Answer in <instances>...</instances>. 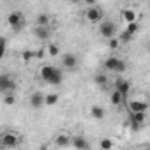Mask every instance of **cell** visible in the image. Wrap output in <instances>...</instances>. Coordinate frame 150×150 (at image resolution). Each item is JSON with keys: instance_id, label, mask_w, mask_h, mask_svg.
<instances>
[{"instance_id": "16", "label": "cell", "mask_w": 150, "mask_h": 150, "mask_svg": "<svg viewBox=\"0 0 150 150\" xmlns=\"http://www.w3.org/2000/svg\"><path fill=\"white\" fill-rule=\"evenodd\" d=\"M55 145H57V146H69V145H71V136H67V134H58V136L55 138Z\"/></svg>"}, {"instance_id": "29", "label": "cell", "mask_w": 150, "mask_h": 150, "mask_svg": "<svg viewBox=\"0 0 150 150\" xmlns=\"http://www.w3.org/2000/svg\"><path fill=\"white\" fill-rule=\"evenodd\" d=\"M125 69H127V64H125L124 60H118V64H117V67H115L113 72H118V74H120V72H124Z\"/></svg>"}, {"instance_id": "23", "label": "cell", "mask_w": 150, "mask_h": 150, "mask_svg": "<svg viewBox=\"0 0 150 150\" xmlns=\"http://www.w3.org/2000/svg\"><path fill=\"white\" fill-rule=\"evenodd\" d=\"M131 35H136L138 32H139V25H138V21H131V23H127V28H125Z\"/></svg>"}, {"instance_id": "30", "label": "cell", "mask_w": 150, "mask_h": 150, "mask_svg": "<svg viewBox=\"0 0 150 150\" xmlns=\"http://www.w3.org/2000/svg\"><path fill=\"white\" fill-rule=\"evenodd\" d=\"M21 57H23V60H25V62H28V60L34 57V53H32V51H23V55H21Z\"/></svg>"}, {"instance_id": "31", "label": "cell", "mask_w": 150, "mask_h": 150, "mask_svg": "<svg viewBox=\"0 0 150 150\" xmlns=\"http://www.w3.org/2000/svg\"><path fill=\"white\" fill-rule=\"evenodd\" d=\"M85 4H87V6H96L97 0H85Z\"/></svg>"}, {"instance_id": "22", "label": "cell", "mask_w": 150, "mask_h": 150, "mask_svg": "<svg viewBox=\"0 0 150 150\" xmlns=\"http://www.w3.org/2000/svg\"><path fill=\"white\" fill-rule=\"evenodd\" d=\"M4 104L6 106H13L14 103H16V96H14V92H9V94H4Z\"/></svg>"}, {"instance_id": "3", "label": "cell", "mask_w": 150, "mask_h": 150, "mask_svg": "<svg viewBox=\"0 0 150 150\" xmlns=\"http://www.w3.org/2000/svg\"><path fill=\"white\" fill-rule=\"evenodd\" d=\"M0 138H2L4 148H14V146H18L20 141H21V136L16 134V132H13V131H6V132H2V134H0Z\"/></svg>"}, {"instance_id": "5", "label": "cell", "mask_w": 150, "mask_h": 150, "mask_svg": "<svg viewBox=\"0 0 150 150\" xmlns=\"http://www.w3.org/2000/svg\"><path fill=\"white\" fill-rule=\"evenodd\" d=\"M85 20L88 23H97L103 20V9L96 4V6H88V9L85 11Z\"/></svg>"}, {"instance_id": "34", "label": "cell", "mask_w": 150, "mask_h": 150, "mask_svg": "<svg viewBox=\"0 0 150 150\" xmlns=\"http://www.w3.org/2000/svg\"><path fill=\"white\" fill-rule=\"evenodd\" d=\"M4 2H9V0H4Z\"/></svg>"}, {"instance_id": "19", "label": "cell", "mask_w": 150, "mask_h": 150, "mask_svg": "<svg viewBox=\"0 0 150 150\" xmlns=\"http://www.w3.org/2000/svg\"><path fill=\"white\" fill-rule=\"evenodd\" d=\"M58 103V94H44V106H55Z\"/></svg>"}, {"instance_id": "2", "label": "cell", "mask_w": 150, "mask_h": 150, "mask_svg": "<svg viewBox=\"0 0 150 150\" xmlns=\"http://www.w3.org/2000/svg\"><path fill=\"white\" fill-rule=\"evenodd\" d=\"M7 25H9L14 32H20V30L25 27V16H23L20 11H13V13H9V16H7Z\"/></svg>"}, {"instance_id": "27", "label": "cell", "mask_w": 150, "mask_h": 150, "mask_svg": "<svg viewBox=\"0 0 150 150\" xmlns=\"http://www.w3.org/2000/svg\"><path fill=\"white\" fill-rule=\"evenodd\" d=\"M132 37H134V35H131V34H129V32L125 30V32H122V34H120L118 41H120V42H129V41H131Z\"/></svg>"}, {"instance_id": "13", "label": "cell", "mask_w": 150, "mask_h": 150, "mask_svg": "<svg viewBox=\"0 0 150 150\" xmlns=\"http://www.w3.org/2000/svg\"><path fill=\"white\" fill-rule=\"evenodd\" d=\"M120 18H122L125 23L136 21V11H134V9H131V7H125V9H122V13H120Z\"/></svg>"}, {"instance_id": "7", "label": "cell", "mask_w": 150, "mask_h": 150, "mask_svg": "<svg viewBox=\"0 0 150 150\" xmlns=\"http://www.w3.org/2000/svg\"><path fill=\"white\" fill-rule=\"evenodd\" d=\"M145 120H146V115H145V111H134V113H131V118H129V122H131V127H132V131H139V127L145 124Z\"/></svg>"}, {"instance_id": "11", "label": "cell", "mask_w": 150, "mask_h": 150, "mask_svg": "<svg viewBox=\"0 0 150 150\" xmlns=\"http://www.w3.org/2000/svg\"><path fill=\"white\" fill-rule=\"evenodd\" d=\"M115 90H118L124 97L131 92V85H129V81L127 80H122V78H118L117 81H115Z\"/></svg>"}, {"instance_id": "21", "label": "cell", "mask_w": 150, "mask_h": 150, "mask_svg": "<svg viewBox=\"0 0 150 150\" xmlns=\"http://www.w3.org/2000/svg\"><path fill=\"white\" fill-rule=\"evenodd\" d=\"M94 83L99 85V87H104L108 83V76H106V74H96V76H94Z\"/></svg>"}, {"instance_id": "28", "label": "cell", "mask_w": 150, "mask_h": 150, "mask_svg": "<svg viewBox=\"0 0 150 150\" xmlns=\"http://www.w3.org/2000/svg\"><path fill=\"white\" fill-rule=\"evenodd\" d=\"M118 44H120V41H118V39H117L115 35L108 39V46H110L111 50H117V48H118Z\"/></svg>"}, {"instance_id": "10", "label": "cell", "mask_w": 150, "mask_h": 150, "mask_svg": "<svg viewBox=\"0 0 150 150\" xmlns=\"http://www.w3.org/2000/svg\"><path fill=\"white\" fill-rule=\"evenodd\" d=\"M30 108H34V110L44 108V94L42 92H34L30 96Z\"/></svg>"}, {"instance_id": "1", "label": "cell", "mask_w": 150, "mask_h": 150, "mask_svg": "<svg viewBox=\"0 0 150 150\" xmlns=\"http://www.w3.org/2000/svg\"><path fill=\"white\" fill-rule=\"evenodd\" d=\"M39 74H41V78L50 85H60L62 80H64L62 71L58 67H55V65H42Z\"/></svg>"}, {"instance_id": "26", "label": "cell", "mask_w": 150, "mask_h": 150, "mask_svg": "<svg viewBox=\"0 0 150 150\" xmlns=\"http://www.w3.org/2000/svg\"><path fill=\"white\" fill-rule=\"evenodd\" d=\"M6 50H7V42H6V37H0V60L4 58V55H6Z\"/></svg>"}, {"instance_id": "33", "label": "cell", "mask_w": 150, "mask_h": 150, "mask_svg": "<svg viewBox=\"0 0 150 150\" xmlns=\"http://www.w3.org/2000/svg\"><path fill=\"white\" fill-rule=\"evenodd\" d=\"M69 2H78V0H69Z\"/></svg>"}, {"instance_id": "9", "label": "cell", "mask_w": 150, "mask_h": 150, "mask_svg": "<svg viewBox=\"0 0 150 150\" xmlns=\"http://www.w3.org/2000/svg\"><path fill=\"white\" fill-rule=\"evenodd\" d=\"M34 34H35L37 39H41V41H48V39L51 37V28H50V25H46V27H42V25H35Z\"/></svg>"}, {"instance_id": "6", "label": "cell", "mask_w": 150, "mask_h": 150, "mask_svg": "<svg viewBox=\"0 0 150 150\" xmlns=\"http://www.w3.org/2000/svg\"><path fill=\"white\" fill-rule=\"evenodd\" d=\"M99 34H101L104 39L113 37V35L117 34V25H115V21H111V20H104V21L99 25Z\"/></svg>"}, {"instance_id": "25", "label": "cell", "mask_w": 150, "mask_h": 150, "mask_svg": "<svg viewBox=\"0 0 150 150\" xmlns=\"http://www.w3.org/2000/svg\"><path fill=\"white\" fill-rule=\"evenodd\" d=\"M99 146H101V150H110V148H113V141L110 138H103L99 141Z\"/></svg>"}, {"instance_id": "8", "label": "cell", "mask_w": 150, "mask_h": 150, "mask_svg": "<svg viewBox=\"0 0 150 150\" xmlns=\"http://www.w3.org/2000/svg\"><path fill=\"white\" fill-rule=\"evenodd\" d=\"M62 65H64L65 69H69V71L76 69V65H78V57L74 55V53H65V55L62 57Z\"/></svg>"}, {"instance_id": "12", "label": "cell", "mask_w": 150, "mask_h": 150, "mask_svg": "<svg viewBox=\"0 0 150 150\" xmlns=\"http://www.w3.org/2000/svg\"><path fill=\"white\" fill-rule=\"evenodd\" d=\"M148 110V103L146 101H131L129 103V111L134 113V111H145L146 113Z\"/></svg>"}, {"instance_id": "14", "label": "cell", "mask_w": 150, "mask_h": 150, "mask_svg": "<svg viewBox=\"0 0 150 150\" xmlns=\"http://www.w3.org/2000/svg\"><path fill=\"white\" fill-rule=\"evenodd\" d=\"M71 145H72L74 148H80V150H87V148L90 146V143H88L83 136H76V138L71 141Z\"/></svg>"}, {"instance_id": "20", "label": "cell", "mask_w": 150, "mask_h": 150, "mask_svg": "<svg viewBox=\"0 0 150 150\" xmlns=\"http://www.w3.org/2000/svg\"><path fill=\"white\" fill-rule=\"evenodd\" d=\"M122 101H124V96H122L118 90H113V94H111V104L120 106V104H122Z\"/></svg>"}, {"instance_id": "15", "label": "cell", "mask_w": 150, "mask_h": 150, "mask_svg": "<svg viewBox=\"0 0 150 150\" xmlns=\"http://www.w3.org/2000/svg\"><path fill=\"white\" fill-rule=\"evenodd\" d=\"M90 115H92L96 120H103V118H104V108L99 106V104H94V106L90 108Z\"/></svg>"}, {"instance_id": "32", "label": "cell", "mask_w": 150, "mask_h": 150, "mask_svg": "<svg viewBox=\"0 0 150 150\" xmlns=\"http://www.w3.org/2000/svg\"><path fill=\"white\" fill-rule=\"evenodd\" d=\"M0 148H4V143H2V138H0Z\"/></svg>"}, {"instance_id": "17", "label": "cell", "mask_w": 150, "mask_h": 150, "mask_svg": "<svg viewBox=\"0 0 150 150\" xmlns=\"http://www.w3.org/2000/svg\"><path fill=\"white\" fill-rule=\"evenodd\" d=\"M50 23H51L50 14H46V13L37 14V18H35V25H42V27H46V25H50Z\"/></svg>"}, {"instance_id": "4", "label": "cell", "mask_w": 150, "mask_h": 150, "mask_svg": "<svg viewBox=\"0 0 150 150\" xmlns=\"http://www.w3.org/2000/svg\"><path fill=\"white\" fill-rule=\"evenodd\" d=\"M16 90V81L9 74H0V94H9Z\"/></svg>"}, {"instance_id": "18", "label": "cell", "mask_w": 150, "mask_h": 150, "mask_svg": "<svg viewBox=\"0 0 150 150\" xmlns=\"http://www.w3.org/2000/svg\"><path fill=\"white\" fill-rule=\"evenodd\" d=\"M118 60H120L118 57H108V58L104 60V69H108V71H115Z\"/></svg>"}, {"instance_id": "24", "label": "cell", "mask_w": 150, "mask_h": 150, "mask_svg": "<svg viewBox=\"0 0 150 150\" xmlns=\"http://www.w3.org/2000/svg\"><path fill=\"white\" fill-rule=\"evenodd\" d=\"M46 50H48V55H51V57H57V55L60 53V48H58V44H55V42H50Z\"/></svg>"}]
</instances>
